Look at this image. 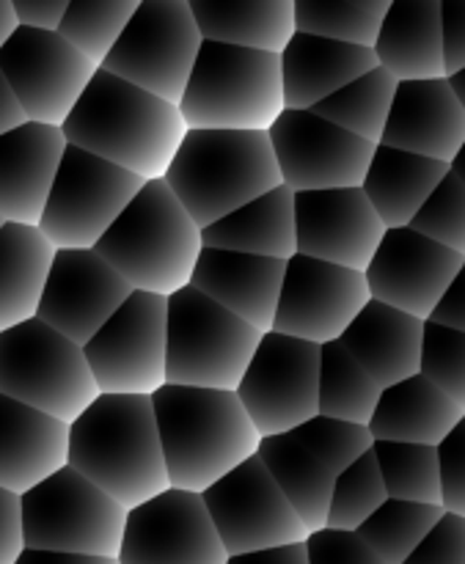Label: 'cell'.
Instances as JSON below:
<instances>
[{"instance_id": "obj_41", "label": "cell", "mask_w": 465, "mask_h": 564, "mask_svg": "<svg viewBox=\"0 0 465 564\" xmlns=\"http://www.w3.org/2000/svg\"><path fill=\"white\" fill-rule=\"evenodd\" d=\"M386 501H389V494H386L383 477H380L378 457L375 452H367L361 460L353 463L347 471L334 479V496H331L325 529L358 532Z\"/></svg>"}, {"instance_id": "obj_51", "label": "cell", "mask_w": 465, "mask_h": 564, "mask_svg": "<svg viewBox=\"0 0 465 564\" xmlns=\"http://www.w3.org/2000/svg\"><path fill=\"white\" fill-rule=\"evenodd\" d=\"M428 323L455 330V334H465V270L452 281Z\"/></svg>"}, {"instance_id": "obj_19", "label": "cell", "mask_w": 465, "mask_h": 564, "mask_svg": "<svg viewBox=\"0 0 465 564\" xmlns=\"http://www.w3.org/2000/svg\"><path fill=\"white\" fill-rule=\"evenodd\" d=\"M463 264V257L405 226L386 231L364 279L372 301L428 323Z\"/></svg>"}, {"instance_id": "obj_15", "label": "cell", "mask_w": 465, "mask_h": 564, "mask_svg": "<svg viewBox=\"0 0 465 564\" xmlns=\"http://www.w3.org/2000/svg\"><path fill=\"white\" fill-rule=\"evenodd\" d=\"M0 72L28 121L64 127L99 69L58 33L17 28L0 50Z\"/></svg>"}, {"instance_id": "obj_28", "label": "cell", "mask_w": 465, "mask_h": 564, "mask_svg": "<svg viewBox=\"0 0 465 564\" xmlns=\"http://www.w3.org/2000/svg\"><path fill=\"white\" fill-rule=\"evenodd\" d=\"M372 53L397 83L446 77L441 0H391Z\"/></svg>"}, {"instance_id": "obj_29", "label": "cell", "mask_w": 465, "mask_h": 564, "mask_svg": "<svg viewBox=\"0 0 465 564\" xmlns=\"http://www.w3.org/2000/svg\"><path fill=\"white\" fill-rule=\"evenodd\" d=\"M465 413L428 378L417 375L380 394L369 435L375 444H417L439 449Z\"/></svg>"}, {"instance_id": "obj_8", "label": "cell", "mask_w": 465, "mask_h": 564, "mask_svg": "<svg viewBox=\"0 0 465 564\" xmlns=\"http://www.w3.org/2000/svg\"><path fill=\"white\" fill-rule=\"evenodd\" d=\"M20 501L25 549L119 560L127 510L75 468H61Z\"/></svg>"}, {"instance_id": "obj_54", "label": "cell", "mask_w": 465, "mask_h": 564, "mask_svg": "<svg viewBox=\"0 0 465 564\" xmlns=\"http://www.w3.org/2000/svg\"><path fill=\"white\" fill-rule=\"evenodd\" d=\"M17 564H119L113 560H97V556H77V554H55V551L25 549Z\"/></svg>"}, {"instance_id": "obj_36", "label": "cell", "mask_w": 465, "mask_h": 564, "mask_svg": "<svg viewBox=\"0 0 465 564\" xmlns=\"http://www.w3.org/2000/svg\"><path fill=\"white\" fill-rule=\"evenodd\" d=\"M397 86L400 83L378 66V69L353 80L342 91H336L323 105H317L314 113L323 116L331 124L342 127L350 135L372 143V147H380L386 124H389L391 105H394Z\"/></svg>"}, {"instance_id": "obj_13", "label": "cell", "mask_w": 465, "mask_h": 564, "mask_svg": "<svg viewBox=\"0 0 465 564\" xmlns=\"http://www.w3.org/2000/svg\"><path fill=\"white\" fill-rule=\"evenodd\" d=\"M320 350L273 330L262 336L235 391L262 438L290 435L320 416Z\"/></svg>"}, {"instance_id": "obj_20", "label": "cell", "mask_w": 465, "mask_h": 564, "mask_svg": "<svg viewBox=\"0 0 465 564\" xmlns=\"http://www.w3.org/2000/svg\"><path fill=\"white\" fill-rule=\"evenodd\" d=\"M132 295L97 251H55L36 319L86 347Z\"/></svg>"}, {"instance_id": "obj_22", "label": "cell", "mask_w": 465, "mask_h": 564, "mask_svg": "<svg viewBox=\"0 0 465 564\" xmlns=\"http://www.w3.org/2000/svg\"><path fill=\"white\" fill-rule=\"evenodd\" d=\"M61 127L25 121L0 135V220L39 229L66 152Z\"/></svg>"}, {"instance_id": "obj_56", "label": "cell", "mask_w": 465, "mask_h": 564, "mask_svg": "<svg viewBox=\"0 0 465 564\" xmlns=\"http://www.w3.org/2000/svg\"><path fill=\"white\" fill-rule=\"evenodd\" d=\"M446 80H450V86H452V91H455L457 102H461V108L465 110V69L457 72V75L446 77Z\"/></svg>"}, {"instance_id": "obj_6", "label": "cell", "mask_w": 465, "mask_h": 564, "mask_svg": "<svg viewBox=\"0 0 465 564\" xmlns=\"http://www.w3.org/2000/svg\"><path fill=\"white\" fill-rule=\"evenodd\" d=\"M180 110L187 130L270 132L286 110L281 58L204 42Z\"/></svg>"}, {"instance_id": "obj_46", "label": "cell", "mask_w": 465, "mask_h": 564, "mask_svg": "<svg viewBox=\"0 0 465 564\" xmlns=\"http://www.w3.org/2000/svg\"><path fill=\"white\" fill-rule=\"evenodd\" d=\"M441 507L465 518V419L439 446Z\"/></svg>"}, {"instance_id": "obj_45", "label": "cell", "mask_w": 465, "mask_h": 564, "mask_svg": "<svg viewBox=\"0 0 465 564\" xmlns=\"http://www.w3.org/2000/svg\"><path fill=\"white\" fill-rule=\"evenodd\" d=\"M309 564H386L356 532L320 529L306 540Z\"/></svg>"}, {"instance_id": "obj_9", "label": "cell", "mask_w": 465, "mask_h": 564, "mask_svg": "<svg viewBox=\"0 0 465 564\" xmlns=\"http://www.w3.org/2000/svg\"><path fill=\"white\" fill-rule=\"evenodd\" d=\"M264 334L193 286L169 297V386L237 391Z\"/></svg>"}, {"instance_id": "obj_17", "label": "cell", "mask_w": 465, "mask_h": 564, "mask_svg": "<svg viewBox=\"0 0 465 564\" xmlns=\"http://www.w3.org/2000/svg\"><path fill=\"white\" fill-rule=\"evenodd\" d=\"M369 301L364 273L295 253L286 262L273 334L325 347L345 336Z\"/></svg>"}, {"instance_id": "obj_33", "label": "cell", "mask_w": 465, "mask_h": 564, "mask_svg": "<svg viewBox=\"0 0 465 564\" xmlns=\"http://www.w3.org/2000/svg\"><path fill=\"white\" fill-rule=\"evenodd\" d=\"M55 248L33 226L0 229V334L36 319Z\"/></svg>"}, {"instance_id": "obj_7", "label": "cell", "mask_w": 465, "mask_h": 564, "mask_svg": "<svg viewBox=\"0 0 465 564\" xmlns=\"http://www.w3.org/2000/svg\"><path fill=\"white\" fill-rule=\"evenodd\" d=\"M0 397L72 424L97 402L99 389L83 347L31 319L0 334Z\"/></svg>"}, {"instance_id": "obj_1", "label": "cell", "mask_w": 465, "mask_h": 564, "mask_svg": "<svg viewBox=\"0 0 465 564\" xmlns=\"http://www.w3.org/2000/svg\"><path fill=\"white\" fill-rule=\"evenodd\" d=\"M61 130L69 147L130 171L143 182L165 180L187 135L176 105L102 69L88 83Z\"/></svg>"}, {"instance_id": "obj_42", "label": "cell", "mask_w": 465, "mask_h": 564, "mask_svg": "<svg viewBox=\"0 0 465 564\" xmlns=\"http://www.w3.org/2000/svg\"><path fill=\"white\" fill-rule=\"evenodd\" d=\"M298 441L328 468L334 477H339L342 471L353 466L356 460H361L367 452H372L375 441L369 435V427H358V424L336 422L328 416H314L312 422H306L303 427H298L295 433Z\"/></svg>"}, {"instance_id": "obj_14", "label": "cell", "mask_w": 465, "mask_h": 564, "mask_svg": "<svg viewBox=\"0 0 465 564\" xmlns=\"http://www.w3.org/2000/svg\"><path fill=\"white\" fill-rule=\"evenodd\" d=\"M202 499L229 556L257 554L309 540V529L259 457H251L226 474L207 494H202Z\"/></svg>"}, {"instance_id": "obj_30", "label": "cell", "mask_w": 465, "mask_h": 564, "mask_svg": "<svg viewBox=\"0 0 465 564\" xmlns=\"http://www.w3.org/2000/svg\"><path fill=\"white\" fill-rule=\"evenodd\" d=\"M204 42L281 55L295 25V0H191Z\"/></svg>"}, {"instance_id": "obj_3", "label": "cell", "mask_w": 465, "mask_h": 564, "mask_svg": "<svg viewBox=\"0 0 465 564\" xmlns=\"http://www.w3.org/2000/svg\"><path fill=\"white\" fill-rule=\"evenodd\" d=\"M69 468L127 512L171 488L152 397L99 394L69 424Z\"/></svg>"}, {"instance_id": "obj_52", "label": "cell", "mask_w": 465, "mask_h": 564, "mask_svg": "<svg viewBox=\"0 0 465 564\" xmlns=\"http://www.w3.org/2000/svg\"><path fill=\"white\" fill-rule=\"evenodd\" d=\"M226 564H309L306 543L298 545H281V549L257 551V554H242L229 556Z\"/></svg>"}, {"instance_id": "obj_53", "label": "cell", "mask_w": 465, "mask_h": 564, "mask_svg": "<svg viewBox=\"0 0 465 564\" xmlns=\"http://www.w3.org/2000/svg\"><path fill=\"white\" fill-rule=\"evenodd\" d=\"M25 113H22L20 102H17L14 91H11V86L6 83L3 72H0V135H6V132L17 130V127L25 124Z\"/></svg>"}, {"instance_id": "obj_39", "label": "cell", "mask_w": 465, "mask_h": 564, "mask_svg": "<svg viewBox=\"0 0 465 564\" xmlns=\"http://www.w3.org/2000/svg\"><path fill=\"white\" fill-rule=\"evenodd\" d=\"M444 516V507L389 499L361 529L358 538L386 564H405Z\"/></svg>"}, {"instance_id": "obj_26", "label": "cell", "mask_w": 465, "mask_h": 564, "mask_svg": "<svg viewBox=\"0 0 465 564\" xmlns=\"http://www.w3.org/2000/svg\"><path fill=\"white\" fill-rule=\"evenodd\" d=\"M281 58L286 110H314L353 80L378 69L372 50L295 33Z\"/></svg>"}, {"instance_id": "obj_11", "label": "cell", "mask_w": 465, "mask_h": 564, "mask_svg": "<svg viewBox=\"0 0 465 564\" xmlns=\"http://www.w3.org/2000/svg\"><path fill=\"white\" fill-rule=\"evenodd\" d=\"M147 182L66 147L39 231L55 251H94Z\"/></svg>"}, {"instance_id": "obj_12", "label": "cell", "mask_w": 465, "mask_h": 564, "mask_svg": "<svg viewBox=\"0 0 465 564\" xmlns=\"http://www.w3.org/2000/svg\"><path fill=\"white\" fill-rule=\"evenodd\" d=\"M83 352L99 394L154 397L169 386V297L132 292Z\"/></svg>"}, {"instance_id": "obj_4", "label": "cell", "mask_w": 465, "mask_h": 564, "mask_svg": "<svg viewBox=\"0 0 465 564\" xmlns=\"http://www.w3.org/2000/svg\"><path fill=\"white\" fill-rule=\"evenodd\" d=\"M94 251L132 292L174 297L191 286L204 240L196 220L160 180L141 187Z\"/></svg>"}, {"instance_id": "obj_21", "label": "cell", "mask_w": 465, "mask_h": 564, "mask_svg": "<svg viewBox=\"0 0 465 564\" xmlns=\"http://www.w3.org/2000/svg\"><path fill=\"white\" fill-rule=\"evenodd\" d=\"M295 231L301 257L367 273L389 229L361 187H339L295 193Z\"/></svg>"}, {"instance_id": "obj_57", "label": "cell", "mask_w": 465, "mask_h": 564, "mask_svg": "<svg viewBox=\"0 0 465 564\" xmlns=\"http://www.w3.org/2000/svg\"><path fill=\"white\" fill-rule=\"evenodd\" d=\"M450 174L455 176V180H461L463 187H465V143L461 147V152L455 154V160L450 163Z\"/></svg>"}, {"instance_id": "obj_35", "label": "cell", "mask_w": 465, "mask_h": 564, "mask_svg": "<svg viewBox=\"0 0 465 564\" xmlns=\"http://www.w3.org/2000/svg\"><path fill=\"white\" fill-rule=\"evenodd\" d=\"M380 394L383 389L342 347V341H331L320 350V416L369 427Z\"/></svg>"}, {"instance_id": "obj_37", "label": "cell", "mask_w": 465, "mask_h": 564, "mask_svg": "<svg viewBox=\"0 0 465 564\" xmlns=\"http://www.w3.org/2000/svg\"><path fill=\"white\" fill-rule=\"evenodd\" d=\"M391 0H295L298 33L375 50Z\"/></svg>"}, {"instance_id": "obj_34", "label": "cell", "mask_w": 465, "mask_h": 564, "mask_svg": "<svg viewBox=\"0 0 465 564\" xmlns=\"http://www.w3.org/2000/svg\"><path fill=\"white\" fill-rule=\"evenodd\" d=\"M259 460L270 471L273 482L290 501L309 534L320 532L328 523L331 496H334V474L295 438V435H273L262 438Z\"/></svg>"}, {"instance_id": "obj_18", "label": "cell", "mask_w": 465, "mask_h": 564, "mask_svg": "<svg viewBox=\"0 0 465 564\" xmlns=\"http://www.w3.org/2000/svg\"><path fill=\"white\" fill-rule=\"evenodd\" d=\"M119 564H226L224 543L198 494L169 488L127 512Z\"/></svg>"}, {"instance_id": "obj_24", "label": "cell", "mask_w": 465, "mask_h": 564, "mask_svg": "<svg viewBox=\"0 0 465 564\" xmlns=\"http://www.w3.org/2000/svg\"><path fill=\"white\" fill-rule=\"evenodd\" d=\"M284 273L286 262L279 259L204 248L191 286L259 334H270L279 312Z\"/></svg>"}, {"instance_id": "obj_48", "label": "cell", "mask_w": 465, "mask_h": 564, "mask_svg": "<svg viewBox=\"0 0 465 564\" xmlns=\"http://www.w3.org/2000/svg\"><path fill=\"white\" fill-rule=\"evenodd\" d=\"M441 39H444L446 77L465 69V0L441 3Z\"/></svg>"}, {"instance_id": "obj_49", "label": "cell", "mask_w": 465, "mask_h": 564, "mask_svg": "<svg viewBox=\"0 0 465 564\" xmlns=\"http://www.w3.org/2000/svg\"><path fill=\"white\" fill-rule=\"evenodd\" d=\"M25 551L20 496L0 490V564H17Z\"/></svg>"}, {"instance_id": "obj_58", "label": "cell", "mask_w": 465, "mask_h": 564, "mask_svg": "<svg viewBox=\"0 0 465 564\" xmlns=\"http://www.w3.org/2000/svg\"><path fill=\"white\" fill-rule=\"evenodd\" d=\"M0 229H3V220H0Z\"/></svg>"}, {"instance_id": "obj_27", "label": "cell", "mask_w": 465, "mask_h": 564, "mask_svg": "<svg viewBox=\"0 0 465 564\" xmlns=\"http://www.w3.org/2000/svg\"><path fill=\"white\" fill-rule=\"evenodd\" d=\"M339 341L380 389H389L419 375L424 323L411 314L369 301Z\"/></svg>"}, {"instance_id": "obj_55", "label": "cell", "mask_w": 465, "mask_h": 564, "mask_svg": "<svg viewBox=\"0 0 465 564\" xmlns=\"http://www.w3.org/2000/svg\"><path fill=\"white\" fill-rule=\"evenodd\" d=\"M17 28H20V22H17L14 9H11V0H0V50L14 36Z\"/></svg>"}, {"instance_id": "obj_38", "label": "cell", "mask_w": 465, "mask_h": 564, "mask_svg": "<svg viewBox=\"0 0 465 564\" xmlns=\"http://www.w3.org/2000/svg\"><path fill=\"white\" fill-rule=\"evenodd\" d=\"M141 0H91L69 3L58 36L77 50L88 64L102 69L108 55L119 44L121 33L130 25Z\"/></svg>"}, {"instance_id": "obj_5", "label": "cell", "mask_w": 465, "mask_h": 564, "mask_svg": "<svg viewBox=\"0 0 465 564\" xmlns=\"http://www.w3.org/2000/svg\"><path fill=\"white\" fill-rule=\"evenodd\" d=\"M165 185L198 229L281 187L268 132L187 130Z\"/></svg>"}, {"instance_id": "obj_16", "label": "cell", "mask_w": 465, "mask_h": 564, "mask_svg": "<svg viewBox=\"0 0 465 564\" xmlns=\"http://www.w3.org/2000/svg\"><path fill=\"white\" fill-rule=\"evenodd\" d=\"M268 135L281 182L292 193L361 187L378 149L314 110H284Z\"/></svg>"}, {"instance_id": "obj_25", "label": "cell", "mask_w": 465, "mask_h": 564, "mask_svg": "<svg viewBox=\"0 0 465 564\" xmlns=\"http://www.w3.org/2000/svg\"><path fill=\"white\" fill-rule=\"evenodd\" d=\"M69 466V424L0 397V490L25 496Z\"/></svg>"}, {"instance_id": "obj_31", "label": "cell", "mask_w": 465, "mask_h": 564, "mask_svg": "<svg viewBox=\"0 0 465 564\" xmlns=\"http://www.w3.org/2000/svg\"><path fill=\"white\" fill-rule=\"evenodd\" d=\"M204 248L290 262L298 253L295 193L275 187L202 231Z\"/></svg>"}, {"instance_id": "obj_50", "label": "cell", "mask_w": 465, "mask_h": 564, "mask_svg": "<svg viewBox=\"0 0 465 564\" xmlns=\"http://www.w3.org/2000/svg\"><path fill=\"white\" fill-rule=\"evenodd\" d=\"M11 9H14L20 28L58 33L66 9H69V0H11Z\"/></svg>"}, {"instance_id": "obj_2", "label": "cell", "mask_w": 465, "mask_h": 564, "mask_svg": "<svg viewBox=\"0 0 465 564\" xmlns=\"http://www.w3.org/2000/svg\"><path fill=\"white\" fill-rule=\"evenodd\" d=\"M165 474L174 490L207 494L259 455L262 435L235 391L163 386L152 397Z\"/></svg>"}, {"instance_id": "obj_40", "label": "cell", "mask_w": 465, "mask_h": 564, "mask_svg": "<svg viewBox=\"0 0 465 564\" xmlns=\"http://www.w3.org/2000/svg\"><path fill=\"white\" fill-rule=\"evenodd\" d=\"M372 452L389 499L441 507L439 449L417 444H375Z\"/></svg>"}, {"instance_id": "obj_10", "label": "cell", "mask_w": 465, "mask_h": 564, "mask_svg": "<svg viewBox=\"0 0 465 564\" xmlns=\"http://www.w3.org/2000/svg\"><path fill=\"white\" fill-rule=\"evenodd\" d=\"M202 44L191 0H141L102 72L180 108Z\"/></svg>"}, {"instance_id": "obj_32", "label": "cell", "mask_w": 465, "mask_h": 564, "mask_svg": "<svg viewBox=\"0 0 465 564\" xmlns=\"http://www.w3.org/2000/svg\"><path fill=\"white\" fill-rule=\"evenodd\" d=\"M446 174H450L446 163H435V160L380 143L369 160L361 191L386 229H405Z\"/></svg>"}, {"instance_id": "obj_44", "label": "cell", "mask_w": 465, "mask_h": 564, "mask_svg": "<svg viewBox=\"0 0 465 564\" xmlns=\"http://www.w3.org/2000/svg\"><path fill=\"white\" fill-rule=\"evenodd\" d=\"M419 375L428 378L439 391H444L465 413V334L424 323Z\"/></svg>"}, {"instance_id": "obj_43", "label": "cell", "mask_w": 465, "mask_h": 564, "mask_svg": "<svg viewBox=\"0 0 465 564\" xmlns=\"http://www.w3.org/2000/svg\"><path fill=\"white\" fill-rule=\"evenodd\" d=\"M411 229L419 231L428 240L439 242L446 251L465 259V187L452 174L444 176L433 196L424 202L417 218L411 220Z\"/></svg>"}, {"instance_id": "obj_23", "label": "cell", "mask_w": 465, "mask_h": 564, "mask_svg": "<svg viewBox=\"0 0 465 564\" xmlns=\"http://www.w3.org/2000/svg\"><path fill=\"white\" fill-rule=\"evenodd\" d=\"M380 143L450 165L465 143V110L450 80L400 83Z\"/></svg>"}, {"instance_id": "obj_47", "label": "cell", "mask_w": 465, "mask_h": 564, "mask_svg": "<svg viewBox=\"0 0 465 564\" xmlns=\"http://www.w3.org/2000/svg\"><path fill=\"white\" fill-rule=\"evenodd\" d=\"M405 564H465V518L444 512Z\"/></svg>"}, {"instance_id": "obj_59", "label": "cell", "mask_w": 465, "mask_h": 564, "mask_svg": "<svg viewBox=\"0 0 465 564\" xmlns=\"http://www.w3.org/2000/svg\"><path fill=\"white\" fill-rule=\"evenodd\" d=\"M463 270H465V264H463Z\"/></svg>"}]
</instances>
